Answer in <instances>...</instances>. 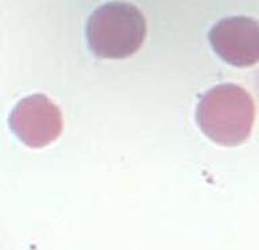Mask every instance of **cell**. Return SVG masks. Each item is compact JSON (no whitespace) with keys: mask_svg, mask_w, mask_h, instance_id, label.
Returning a JSON list of instances; mask_svg holds the SVG:
<instances>
[{"mask_svg":"<svg viewBox=\"0 0 259 250\" xmlns=\"http://www.w3.org/2000/svg\"><path fill=\"white\" fill-rule=\"evenodd\" d=\"M196 117L212 141L226 147L240 145L250 137L254 125V100L239 85H218L201 97Z\"/></svg>","mask_w":259,"mask_h":250,"instance_id":"6da1fadb","label":"cell"},{"mask_svg":"<svg viewBox=\"0 0 259 250\" xmlns=\"http://www.w3.org/2000/svg\"><path fill=\"white\" fill-rule=\"evenodd\" d=\"M87 36L97 56L125 58L141 48L146 38V20L133 4H104L89 18Z\"/></svg>","mask_w":259,"mask_h":250,"instance_id":"7a4b0ae2","label":"cell"},{"mask_svg":"<svg viewBox=\"0 0 259 250\" xmlns=\"http://www.w3.org/2000/svg\"><path fill=\"white\" fill-rule=\"evenodd\" d=\"M10 127L24 144L42 148L62 132V113L45 94H32L24 97L12 109Z\"/></svg>","mask_w":259,"mask_h":250,"instance_id":"3957f363","label":"cell"},{"mask_svg":"<svg viewBox=\"0 0 259 250\" xmlns=\"http://www.w3.org/2000/svg\"><path fill=\"white\" fill-rule=\"evenodd\" d=\"M209 42L220 58L238 68L259 62V23L248 16L219 20L209 31Z\"/></svg>","mask_w":259,"mask_h":250,"instance_id":"277c9868","label":"cell"}]
</instances>
